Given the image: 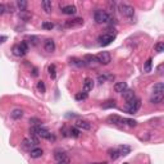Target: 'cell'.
<instances>
[{"label": "cell", "instance_id": "obj_26", "mask_svg": "<svg viewBox=\"0 0 164 164\" xmlns=\"http://www.w3.org/2000/svg\"><path fill=\"white\" fill-rule=\"evenodd\" d=\"M108 154H109V157H110L113 160L121 158V155H119L118 150H117V147H113V149H109V150H108Z\"/></svg>", "mask_w": 164, "mask_h": 164}, {"label": "cell", "instance_id": "obj_21", "mask_svg": "<svg viewBox=\"0 0 164 164\" xmlns=\"http://www.w3.org/2000/svg\"><path fill=\"white\" fill-rule=\"evenodd\" d=\"M21 146H22L23 150H28V151L34 149V144H32V141H31L30 138H25V140H23Z\"/></svg>", "mask_w": 164, "mask_h": 164}, {"label": "cell", "instance_id": "obj_18", "mask_svg": "<svg viewBox=\"0 0 164 164\" xmlns=\"http://www.w3.org/2000/svg\"><path fill=\"white\" fill-rule=\"evenodd\" d=\"M164 99V94H153V96L150 98L151 104H160Z\"/></svg>", "mask_w": 164, "mask_h": 164}, {"label": "cell", "instance_id": "obj_5", "mask_svg": "<svg viewBox=\"0 0 164 164\" xmlns=\"http://www.w3.org/2000/svg\"><path fill=\"white\" fill-rule=\"evenodd\" d=\"M119 12L122 15H124V17H127V18H131V17H134V14H135V8L130 5V4H119Z\"/></svg>", "mask_w": 164, "mask_h": 164}, {"label": "cell", "instance_id": "obj_16", "mask_svg": "<svg viewBox=\"0 0 164 164\" xmlns=\"http://www.w3.org/2000/svg\"><path fill=\"white\" fill-rule=\"evenodd\" d=\"M108 80H114V76L110 73H103V74H99L98 76V82L100 85H103L104 82H106Z\"/></svg>", "mask_w": 164, "mask_h": 164}, {"label": "cell", "instance_id": "obj_23", "mask_svg": "<svg viewBox=\"0 0 164 164\" xmlns=\"http://www.w3.org/2000/svg\"><path fill=\"white\" fill-rule=\"evenodd\" d=\"M10 117L13 119H21L23 117V110H22V109H19V108L13 109L12 113H10Z\"/></svg>", "mask_w": 164, "mask_h": 164}, {"label": "cell", "instance_id": "obj_1", "mask_svg": "<svg viewBox=\"0 0 164 164\" xmlns=\"http://www.w3.org/2000/svg\"><path fill=\"white\" fill-rule=\"evenodd\" d=\"M30 134H34L37 137H41V138H46V140H49V141H55V136H54L48 128L42 127L41 124L40 126H31Z\"/></svg>", "mask_w": 164, "mask_h": 164}, {"label": "cell", "instance_id": "obj_15", "mask_svg": "<svg viewBox=\"0 0 164 164\" xmlns=\"http://www.w3.org/2000/svg\"><path fill=\"white\" fill-rule=\"evenodd\" d=\"M106 122L110 123V124H115V126H118V124H122V118L119 115H115V114H112L109 115L106 118Z\"/></svg>", "mask_w": 164, "mask_h": 164}, {"label": "cell", "instance_id": "obj_25", "mask_svg": "<svg viewBox=\"0 0 164 164\" xmlns=\"http://www.w3.org/2000/svg\"><path fill=\"white\" fill-rule=\"evenodd\" d=\"M117 106V101L115 100H106L101 104V108L103 109H109V108H115Z\"/></svg>", "mask_w": 164, "mask_h": 164}, {"label": "cell", "instance_id": "obj_47", "mask_svg": "<svg viewBox=\"0 0 164 164\" xmlns=\"http://www.w3.org/2000/svg\"><path fill=\"white\" fill-rule=\"evenodd\" d=\"M91 164H106V163H91Z\"/></svg>", "mask_w": 164, "mask_h": 164}, {"label": "cell", "instance_id": "obj_41", "mask_svg": "<svg viewBox=\"0 0 164 164\" xmlns=\"http://www.w3.org/2000/svg\"><path fill=\"white\" fill-rule=\"evenodd\" d=\"M68 131L69 130H67V127H63V128H60V134L63 135L64 137H67V136H69V134H68Z\"/></svg>", "mask_w": 164, "mask_h": 164}, {"label": "cell", "instance_id": "obj_13", "mask_svg": "<svg viewBox=\"0 0 164 164\" xmlns=\"http://www.w3.org/2000/svg\"><path fill=\"white\" fill-rule=\"evenodd\" d=\"M117 150H118L121 157H126V155H128L131 153V146H128V145H119V146H117Z\"/></svg>", "mask_w": 164, "mask_h": 164}, {"label": "cell", "instance_id": "obj_12", "mask_svg": "<svg viewBox=\"0 0 164 164\" xmlns=\"http://www.w3.org/2000/svg\"><path fill=\"white\" fill-rule=\"evenodd\" d=\"M92 89H94V81H92V78H90V77H86L85 81H83V92L87 94Z\"/></svg>", "mask_w": 164, "mask_h": 164}, {"label": "cell", "instance_id": "obj_6", "mask_svg": "<svg viewBox=\"0 0 164 164\" xmlns=\"http://www.w3.org/2000/svg\"><path fill=\"white\" fill-rule=\"evenodd\" d=\"M140 106H141V100H140L138 98H135V99H132L131 101H127V112L130 114H134L136 113Z\"/></svg>", "mask_w": 164, "mask_h": 164}, {"label": "cell", "instance_id": "obj_40", "mask_svg": "<svg viewBox=\"0 0 164 164\" xmlns=\"http://www.w3.org/2000/svg\"><path fill=\"white\" fill-rule=\"evenodd\" d=\"M28 122H30L31 126H40V124H41V121L38 118H35V117H34V118H30Z\"/></svg>", "mask_w": 164, "mask_h": 164}, {"label": "cell", "instance_id": "obj_10", "mask_svg": "<svg viewBox=\"0 0 164 164\" xmlns=\"http://www.w3.org/2000/svg\"><path fill=\"white\" fill-rule=\"evenodd\" d=\"M60 10H62V13H63V14L73 15L77 12V8L74 5H64V6H60Z\"/></svg>", "mask_w": 164, "mask_h": 164}, {"label": "cell", "instance_id": "obj_9", "mask_svg": "<svg viewBox=\"0 0 164 164\" xmlns=\"http://www.w3.org/2000/svg\"><path fill=\"white\" fill-rule=\"evenodd\" d=\"M76 128L82 130V131H90L91 130V123L83 119H78L76 122Z\"/></svg>", "mask_w": 164, "mask_h": 164}, {"label": "cell", "instance_id": "obj_42", "mask_svg": "<svg viewBox=\"0 0 164 164\" xmlns=\"http://www.w3.org/2000/svg\"><path fill=\"white\" fill-rule=\"evenodd\" d=\"M6 12V5L5 4H0V15H3Z\"/></svg>", "mask_w": 164, "mask_h": 164}, {"label": "cell", "instance_id": "obj_48", "mask_svg": "<svg viewBox=\"0 0 164 164\" xmlns=\"http://www.w3.org/2000/svg\"><path fill=\"white\" fill-rule=\"evenodd\" d=\"M123 164H128V163H123Z\"/></svg>", "mask_w": 164, "mask_h": 164}, {"label": "cell", "instance_id": "obj_3", "mask_svg": "<svg viewBox=\"0 0 164 164\" xmlns=\"http://www.w3.org/2000/svg\"><path fill=\"white\" fill-rule=\"evenodd\" d=\"M28 51V44L27 41H22L21 44H17L13 46V54L15 57H23Z\"/></svg>", "mask_w": 164, "mask_h": 164}, {"label": "cell", "instance_id": "obj_4", "mask_svg": "<svg viewBox=\"0 0 164 164\" xmlns=\"http://www.w3.org/2000/svg\"><path fill=\"white\" fill-rule=\"evenodd\" d=\"M109 15L105 10H101V9H98L95 13H94V21H95L96 23H108V21H109Z\"/></svg>", "mask_w": 164, "mask_h": 164}, {"label": "cell", "instance_id": "obj_46", "mask_svg": "<svg viewBox=\"0 0 164 164\" xmlns=\"http://www.w3.org/2000/svg\"><path fill=\"white\" fill-rule=\"evenodd\" d=\"M37 74H38V72H37V69H36V68H34V69H32V76H35V77H36Z\"/></svg>", "mask_w": 164, "mask_h": 164}, {"label": "cell", "instance_id": "obj_32", "mask_svg": "<svg viewBox=\"0 0 164 164\" xmlns=\"http://www.w3.org/2000/svg\"><path fill=\"white\" fill-rule=\"evenodd\" d=\"M71 64H74V66H77V67H85V66H86L85 62H83V59H77V58H72V59H71Z\"/></svg>", "mask_w": 164, "mask_h": 164}, {"label": "cell", "instance_id": "obj_17", "mask_svg": "<svg viewBox=\"0 0 164 164\" xmlns=\"http://www.w3.org/2000/svg\"><path fill=\"white\" fill-rule=\"evenodd\" d=\"M127 89H128V86H127L126 82H117V83L114 85V91H115V92H118V94L124 92Z\"/></svg>", "mask_w": 164, "mask_h": 164}, {"label": "cell", "instance_id": "obj_39", "mask_svg": "<svg viewBox=\"0 0 164 164\" xmlns=\"http://www.w3.org/2000/svg\"><path fill=\"white\" fill-rule=\"evenodd\" d=\"M155 51H157V53H163L164 51V44L162 41L155 44Z\"/></svg>", "mask_w": 164, "mask_h": 164}, {"label": "cell", "instance_id": "obj_38", "mask_svg": "<svg viewBox=\"0 0 164 164\" xmlns=\"http://www.w3.org/2000/svg\"><path fill=\"white\" fill-rule=\"evenodd\" d=\"M41 27H42L44 30H53V28H54V25H53L51 22H48V21H45V22H42Z\"/></svg>", "mask_w": 164, "mask_h": 164}, {"label": "cell", "instance_id": "obj_43", "mask_svg": "<svg viewBox=\"0 0 164 164\" xmlns=\"http://www.w3.org/2000/svg\"><path fill=\"white\" fill-rule=\"evenodd\" d=\"M55 164H69V159H63V160H58Z\"/></svg>", "mask_w": 164, "mask_h": 164}, {"label": "cell", "instance_id": "obj_14", "mask_svg": "<svg viewBox=\"0 0 164 164\" xmlns=\"http://www.w3.org/2000/svg\"><path fill=\"white\" fill-rule=\"evenodd\" d=\"M42 154H44V151H42V149L41 147H34L32 150H30V157L31 158H34V159H37V158H41L42 157Z\"/></svg>", "mask_w": 164, "mask_h": 164}, {"label": "cell", "instance_id": "obj_27", "mask_svg": "<svg viewBox=\"0 0 164 164\" xmlns=\"http://www.w3.org/2000/svg\"><path fill=\"white\" fill-rule=\"evenodd\" d=\"M122 124H126L128 127H136L137 122L135 119H130V118H122Z\"/></svg>", "mask_w": 164, "mask_h": 164}, {"label": "cell", "instance_id": "obj_31", "mask_svg": "<svg viewBox=\"0 0 164 164\" xmlns=\"http://www.w3.org/2000/svg\"><path fill=\"white\" fill-rule=\"evenodd\" d=\"M68 134H69V136H71V137L77 138V137L80 136V130H78V128H76V127H72V128H69Z\"/></svg>", "mask_w": 164, "mask_h": 164}, {"label": "cell", "instance_id": "obj_36", "mask_svg": "<svg viewBox=\"0 0 164 164\" xmlns=\"http://www.w3.org/2000/svg\"><path fill=\"white\" fill-rule=\"evenodd\" d=\"M19 17L23 19V21H28V19H31V14L30 13H27V10H25V12H21L19 13Z\"/></svg>", "mask_w": 164, "mask_h": 164}, {"label": "cell", "instance_id": "obj_8", "mask_svg": "<svg viewBox=\"0 0 164 164\" xmlns=\"http://www.w3.org/2000/svg\"><path fill=\"white\" fill-rule=\"evenodd\" d=\"M82 25H83V18H73V19H68L64 22V27H67V28L80 27Z\"/></svg>", "mask_w": 164, "mask_h": 164}, {"label": "cell", "instance_id": "obj_33", "mask_svg": "<svg viewBox=\"0 0 164 164\" xmlns=\"http://www.w3.org/2000/svg\"><path fill=\"white\" fill-rule=\"evenodd\" d=\"M27 2H25V0H18L17 2V6L19 8V10L21 12H25V10H27Z\"/></svg>", "mask_w": 164, "mask_h": 164}, {"label": "cell", "instance_id": "obj_35", "mask_svg": "<svg viewBox=\"0 0 164 164\" xmlns=\"http://www.w3.org/2000/svg\"><path fill=\"white\" fill-rule=\"evenodd\" d=\"M36 87H37V91H38V92H41V94H44V92L46 91V87H45L44 81H38L37 85H36Z\"/></svg>", "mask_w": 164, "mask_h": 164}, {"label": "cell", "instance_id": "obj_7", "mask_svg": "<svg viewBox=\"0 0 164 164\" xmlns=\"http://www.w3.org/2000/svg\"><path fill=\"white\" fill-rule=\"evenodd\" d=\"M95 58H96L98 63L104 64V66H108L112 62V57H110V54H109L108 51H101V53H99Z\"/></svg>", "mask_w": 164, "mask_h": 164}, {"label": "cell", "instance_id": "obj_24", "mask_svg": "<svg viewBox=\"0 0 164 164\" xmlns=\"http://www.w3.org/2000/svg\"><path fill=\"white\" fill-rule=\"evenodd\" d=\"M153 94H164V83L163 82L155 83L153 87Z\"/></svg>", "mask_w": 164, "mask_h": 164}, {"label": "cell", "instance_id": "obj_11", "mask_svg": "<svg viewBox=\"0 0 164 164\" xmlns=\"http://www.w3.org/2000/svg\"><path fill=\"white\" fill-rule=\"evenodd\" d=\"M44 49L48 51V53H53L55 50V42H54L53 38H48V40H45L44 42Z\"/></svg>", "mask_w": 164, "mask_h": 164}, {"label": "cell", "instance_id": "obj_22", "mask_svg": "<svg viewBox=\"0 0 164 164\" xmlns=\"http://www.w3.org/2000/svg\"><path fill=\"white\" fill-rule=\"evenodd\" d=\"M54 158H55V160L58 162V160H63V159H67L68 157H67L66 151H63V150L58 149V150H55V151H54Z\"/></svg>", "mask_w": 164, "mask_h": 164}, {"label": "cell", "instance_id": "obj_29", "mask_svg": "<svg viewBox=\"0 0 164 164\" xmlns=\"http://www.w3.org/2000/svg\"><path fill=\"white\" fill-rule=\"evenodd\" d=\"M151 68H153V59H151V58H149V59L146 60L145 66H144V72H145V73L151 72Z\"/></svg>", "mask_w": 164, "mask_h": 164}, {"label": "cell", "instance_id": "obj_2", "mask_svg": "<svg viewBox=\"0 0 164 164\" xmlns=\"http://www.w3.org/2000/svg\"><path fill=\"white\" fill-rule=\"evenodd\" d=\"M115 36H117V34L114 32V31H113V32H112V31H108V32L99 36V38H98L99 45L100 46H108L109 44H112V41L115 40Z\"/></svg>", "mask_w": 164, "mask_h": 164}, {"label": "cell", "instance_id": "obj_19", "mask_svg": "<svg viewBox=\"0 0 164 164\" xmlns=\"http://www.w3.org/2000/svg\"><path fill=\"white\" fill-rule=\"evenodd\" d=\"M122 95H123V98H124V100H126V101H131L132 99L136 98L135 91L134 90H130V89H127L124 92H122Z\"/></svg>", "mask_w": 164, "mask_h": 164}, {"label": "cell", "instance_id": "obj_44", "mask_svg": "<svg viewBox=\"0 0 164 164\" xmlns=\"http://www.w3.org/2000/svg\"><path fill=\"white\" fill-rule=\"evenodd\" d=\"M163 64H160V66H158V68H157V71H158V73L159 74H163Z\"/></svg>", "mask_w": 164, "mask_h": 164}, {"label": "cell", "instance_id": "obj_30", "mask_svg": "<svg viewBox=\"0 0 164 164\" xmlns=\"http://www.w3.org/2000/svg\"><path fill=\"white\" fill-rule=\"evenodd\" d=\"M48 71H49L50 78H51V80H55V77H57V69H55V66H54V64H50L49 68H48Z\"/></svg>", "mask_w": 164, "mask_h": 164}, {"label": "cell", "instance_id": "obj_45", "mask_svg": "<svg viewBox=\"0 0 164 164\" xmlns=\"http://www.w3.org/2000/svg\"><path fill=\"white\" fill-rule=\"evenodd\" d=\"M4 41H6V36H0V44L4 42Z\"/></svg>", "mask_w": 164, "mask_h": 164}, {"label": "cell", "instance_id": "obj_28", "mask_svg": "<svg viewBox=\"0 0 164 164\" xmlns=\"http://www.w3.org/2000/svg\"><path fill=\"white\" fill-rule=\"evenodd\" d=\"M83 62H85L86 66H87V64H92V63H98L96 58L94 57V55H85L83 57Z\"/></svg>", "mask_w": 164, "mask_h": 164}, {"label": "cell", "instance_id": "obj_37", "mask_svg": "<svg viewBox=\"0 0 164 164\" xmlns=\"http://www.w3.org/2000/svg\"><path fill=\"white\" fill-rule=\"evenodd\" d=\"M74 98H76V100H86L87 99V94L86 92H77Z\"/></svg>", "mask_w": 164, "mask_h": 164}, {"label": "cell", "instance_id": "obj_34", "mask_svg": "<svg viewBox=\"0 0 164 164\" xmlns=\"http://www.w3.org/2000/svg\"><path fill=\"white\" fill-rule=\"evenodd\" d=\"M27 40H28V42L32 45V46H36V45L38 44V37H37V36H28ZM28 42H27V44H28Z\"/></svg>", "mask_w": 164, "mask_h": 164}, {"label": "cell", "instance_id": "obj_20", "mask_svg": "<svg viewBox=\"0 0 164 164\" xmlns=\"http://www.w3.org/2000/svg\"><path fill=\"white\" fill-rule=\"evenodd\" d=\"M41 6H42V9L45 10V13L49 14V13L53 12V4H51V2H49V0H42Z\"/></svg>", "mask_w": 164, "mask_h": 164}]
</instances>
